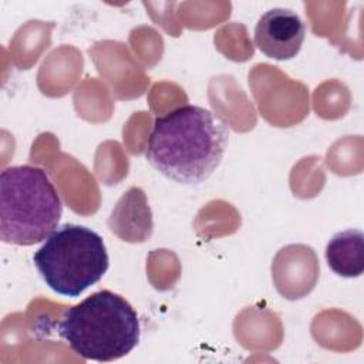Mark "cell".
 Listing matches in <instances>:
<instances>
[{
  "label": "cell",
  "instance_id": "7",
  "mask_svg": "<svg viewBox=\"0 0 364 364\" xmlns=\"http://www.w3.org/2000/svg\"><path fill=\"white\" fill-rule=\"evenodd\" d=\"M363 232L347 229L336 233L326 246L328 267L338 276L353 279L363 274L364 246Z\"/></svg>",
  "mask_w": 364,
  "mask_h": 364
},
{
  "label": "cell",
  "instance_id": "3",
  "mask_svg": "<svg viewBox=\"0 0 364 364\" xmlns=\"http://www.w3.org/2000/svg\"><path fill=\"white\" fill-rule=\"evenodd\" d=\"M63 202L44 169L9 166L0 173V237L4 243L31 246L58 226Z\"/></svg>",
  "mask_w": 364,
  "mask_h": 364
},
{
  "label": "cell",
  "instance_id": "1",
  "mask_svg": "<svg viewBox=\"0 0 364 364\" xmlns=\"http://www.w3.org/2000/svg\"><path fill=\"white\" fill-rule=\"evenodd\" d=\"M228 142L229 127L218 114L186 104L155 118L145 158L165 178L199 185L220 165Z\"/></svg>",
  "mask_w": 364,
  "mask_h": 364
},
{
  "label": "cell",
  "instance_id": "2",
  "mask_svg": "<svg viewBox=\"0 0 364 364\" xmlns=\"http://www.w3.org/2000/svg\"><path fill=\"white\" fill-rule=\"evenodd\" d=\"M57 331L81 358L107 363L131 353L141 328L134 307L122 296L104 289L68 307Z\"/></svg>",
  "mask_w": 364,
  "mask_h": 364
},
{
  "label": "cell",
  "instance_id": "6",
  "mask_svg": "<svg viewBox=\"0 0 364 364\" xmlns=\"http://www.w3.org/2000/svg\"><path fill=\"white\" fill-rule=\"evenodd\" d=\"M148 202L141 188H129L114 208L108 226L111 232L127 242H144L152 233V220L135 219V215L148 210Z\"/></svg>",
  "mask_w": 364,
  "mask_h": 364
},
{
  "label": "cell",
  "instance_id": "5",
  "mask_svg": "<svg viewBox=\"0 0 364 364\" xmlns=\"http://www.w3.org/2000/svg\"><path fill=\"white\" fill-rule=\"evenodd\" d=\"M306 37L301 17L289 9H270L255 27V46L269 58L284 61L296 57Z\"/></svg>",
  "mask_w": 364,
  "mask_h": 364
},
{
  "label": "cell",
  "instance_id": "4",
  "mask_svg": "<svg viewBox=\"0 0 364 364\" xmlns=\"http://www.w3.org/2000/svg\"><path fill=\"white\" fill-rule=\"evenodd\" d=\"M33 262L46 284L64 297H77L97 284L109 266L102 237L74 223L57 228L36 250Z\"/></svg>",
  "mask_w": 364,
  "mask_h": 364
}]
</instances>
